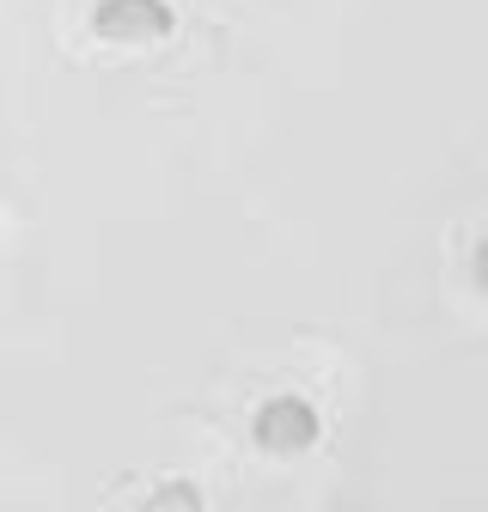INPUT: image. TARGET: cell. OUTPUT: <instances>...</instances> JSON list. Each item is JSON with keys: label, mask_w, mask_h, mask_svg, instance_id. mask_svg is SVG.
Wrapping results in <instances>:
<instances>
[{"label": "cell", "mask_w": 488, "mask_h": 512, "mask_svg": "<svg viewBox=\"0 0 488 512\" xmlns=\"http://www.w3.org/2000/svg\"><path fill=\"white\" fill-rule=\"evenodd\" d=\"M470 287H476V299H488V226L470 244Z\"/></svg>", "instance_id": "277c9868"}, {"label": "cell", "mask_w": 488, "mask_h": 512, "mask_svg": "<svg viewBox=\"0 0 488 512\" xmlns=\"http://www.w3.org/2000/svg\"><path fill=\"white\" fill-rule=\"evenodd\" d=\"M135 512H208V494H202V482L196 476H165Z\"/></svg>", "instance_id": "3957f363"}, {"label": "cell", "mask_w": 488, "mask_h": 512, "mask_svg": "<svg viewBox=\"0 0 488 512\" xmlns=\"http://www.w3.org/2000/svg\"><path fill=\"white\" fill-rule=\"evenodd\" d=\"M251 439H257V452H269V458H299V452H312V445L324 439V421H318L312 397L281 391V397L257 403V415H251Z\"/></svg>", "instance_id": "6da1fadb"}, {"label": "cell", "mask_w": 488, "mask_h": 512, "mask_svg": "<svg viewBox=\"0 0 488 512\" xmlns=\"http://www.w3.org/2000/svg\"><path fill=\"white\" fill-rule=\"evenodd\" d=\"M171 31H177L171 0H98L92 7V37L116 49H147V43H165Z\"/></svg>", "instance_id": "7a4b0ae2"}]
</instances>
